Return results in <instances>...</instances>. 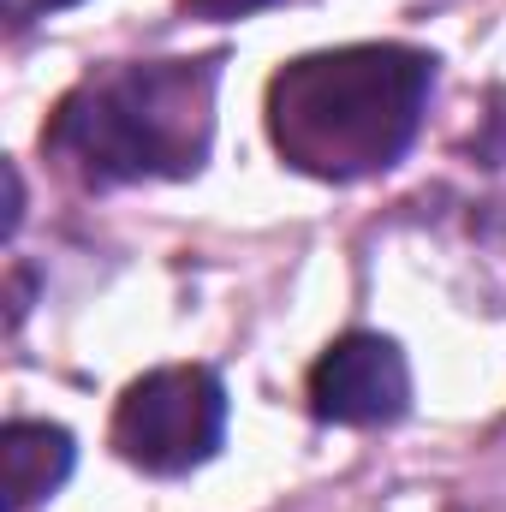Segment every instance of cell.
I'll use <instances>...</instances> for the list:
<instances>
[{
    "instance_id": "cell-1",
    "label": "cell",
    "mask_w": 506,
    "mask_h": 512,
    "mask_svg": "<svg viewBox=\"0 0 506 512\" xmlns=\"http://www.w3.org/2000/svg\"><path fill=\"white\" fill-rule=\"evenodd\" d=\"M435 90V60L399 42L322 48L274 72L268 137L286 167L310 179H370L387 173L423 120Z\"/></svg>"
},
{
    "instance_id": "cell-2",
    "label": "cell",
    "mask_w": 506,
    "mask_h": 512,
    "mask_svg": "<svg viewBox=\"0 0 506 512\" xmlns=\"http://www.w3.org/2000/svg\"><path fill=\"white\" fill-rule=\"evenodd\" d=\"M215 60H149L90 72L42 143L84 185L191 179L215 137Z\"/></svg>"
},
{
    "instance_id": "cell-3",
    "label": "cell",
    "mask_w": 506,
    "mask_h": 512,
    "mask_svg": "<svg viewBox=\"0 0 506 512\" xmlns=\"http://www.w3.org/2000/svg\"><path fill=\"white\" fill-rule=\"evenodd\" d=\"M227 435V387L215 370L173 364L149 370L143 382L126 387L114 411V447L120 459L155 477H185L203 459H215Z\"/></svg>"
},
{
    "instance_id": "cell-4",
    "label": "cell",
    "mask_w": 506,
    "mask_h": 512,
    "mask_svg": "<svg viewBox=\"0 0 506 512\" xmlns=\"http://www.w3.org/2000/svg\"><path fill=\"white\" fill-rule=\"evenodd\" d=\"M411 399L405 352L381 334H346L334 340L310 370V411L328 423H393Z\"/></svg>"
},
{
    "instance_id": "cell-5",
    "label": "cell",
    "mask_w": 506,
    "mask_h": 512,
    "mask_svg": "<svg viewBox=\"0 0 506 512\" xmlns=\"http://www.w3.org/2000/svg\"><path fill=\"white\" fill-rule=\"evenodd\" d=\"M0 465H6V512H30L72 477V435L60 423L18 417L0 435Z\"/></svg>"
},
{
    "instance_id": "cell-6",
    "label": "cell",
    "mask_w": 506,
    "mask_h": 512,
    "mask_svg": "<svg viewBox=\"0 0 506 512\" xmlns=\"http://www.w3.org/2000/svg\"><path fill=\"white\" fill-rule=\"evenodd\" d=\"M6 6V18L24 30V24H36V18H48V12H60V6H78V0H0Z\"/></svg>"
},
{
    "instance_id": "cell-7",
    "label": "cell",
    "mask_w": 506,
    "mask_h": 512,
    "mask_svg": "<svg viewBox=\"0 0 506 512\" xmlns=\"http://www.w3.org/2000/svg\"><path fill=\"white\" fill-rule=\"evenodd\" d=\"M197 18H245L256 6H274V0H185Z\"/></svg>"
}]
</instances>
